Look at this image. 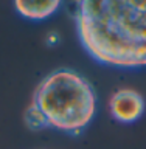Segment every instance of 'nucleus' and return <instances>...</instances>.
<instances>
[{
  "mask_svg": "<svg viewBox=\"0 0 146 149\" xmlns=\"http://www.w3.org/2000/svg\"><path fill=\"white\" fill-rule=\"evenodd\" d=\"M75 22L95 61L118 68L146 67V2H79Z\"/></svg>",
  "mask_w": 146,
  "mask_h": 149,
  "instance_id": "1",
  "label": "nucleus"
},
{
  "mask_svg": "<svg viewBox=\"0 0 146 149\" xmlns=\"http://www.w3.org/2000/svg\"><path fill=\"white\" fill-rule=\"evenodd\" d=\"M96 95L82 74L59 68L37 84L31 104L27 107L25 123L33 130L54 129L79 135L93 120Z\"/></svg>",
  "mask_w": 146,
  "mask_h": 149,
  "instance_id": "2",
  "label": "nucleus"
},
{
  "mask_svg": "<svg viewBox=\"0 0 146 149\" xmlns=\"http://www.w3.org/2000/svg\"><path fill=\"white\" fill-rule=\"evenodd\" d=\"M110 113L120 123H134L145 112V100L132 88H120L110 98Z\"/></svg>",
  "mask_w": 146,
  "mask_h": 149,
  "instance_id": "3",
  "label": "nucleus"
},
{
  "mask_svg": "<svg viewBox=\"0 0 146 149\" xmlns=\"http://www.w3.org/2000/svg\"><path fill=\"white\" fill-rule=\"evenodd\" d=\"M16 9L19 14L30 20H42V19L50 17L54 14L61 6V2L58 0H50V2H23L17 0L16 2Z\"/></svg>",
  "mask_w": 146,
  "mask_h": 149,
  "instance_id": "4",
  "label": "nucleus"
}]
</instances>
